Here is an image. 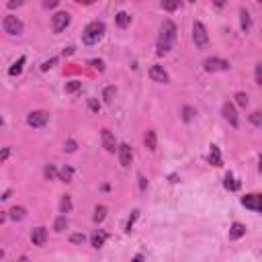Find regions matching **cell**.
Returning <instances> with one entry per match:
<instances>
[{
  "mask_svg": "<svg viewBox=\"0 0 262 262\" xmlns=\"http://www.w3.org/2000/svg\"><path fill=\"white\" fill-rule=\"evenodd\" d=\"M88 64L93 66L95 70H98V72H102V70H105V64H102V60H90Z\"/></svg>",
  "mask_w": 262,
  "mask_h": 262,
  "instance_id": "f35d334b",
  "label": "cell"
},
{
  "mask_svg": "<svg viewBox=\"0 0 262 262\" xmlns=\"http://www.w3.org/2000/svg\"><path fill=\"white\" fill-rule=\"evenodd\" d=\"M195 115H197V109H192V107L182 109V119H185V121H192V119H195Z\"/></svg>",
  "mask_w": 262,
  "mask_h": 262,
  "instance_id": "1f68e13d",
  "label": "cell"
},
{
  "mask_svg": "<svg viewBox=\"0 0 262 262\" xmlns=\"http://www.w3.org/2000/svg\"><path fill=\"white\" fill-rule=\"evenodd\" d=\"M107 207H105V205H98V207L95 209V223H102V221H105V217H107Z\"/></svg>",
  "mask_w": 262,
  "mask_h": 262,
  "instance_id": "cb8c5ba5",
  "label": "cell"
},
{
  "mask_svg": "<svg viewBox=\"0 0 262 262\" xmlns=\"http://www.w3.org/2000/svg\"><path fill=\"white\" fill-rule=\"evenodd\" d=\"M55 64H58V58H51V60H48V62H43V64H41V70H43V72H48L49 68H53Z\"/></svg>",
  "mask_w": 262,
  "mask_h": 262,
  "instance_id": "74e56055",
  "label": "cell"
},
{
  "mask_svg": "<svg viewBox=\"0 0 262 262\" xmlns=\"http://www.w3.org/2000/svg\"><path fill=\"white\" fill-rule=\"evenodd\" d=\"M80 88H82V82H80V80H70V82L66 84V93H68V95H74V93H78Z\"/></svg>",
  "mask_w": 262,
  "mask_h": 262,
  "instance_id": "4316f807",
  "label": "cell"
},
{
  "mask_svg": "<svg viewBox=\"0 0 262 262\" xmlns=\"http://www.w3.org/2000/svg\"><path fill=\"white\" fill-rule=\"evenodd\" d=\"M49 121V113L48 111H31L29 115H27V125L33 129H41L45 127Z\"/></svg>",
  "mask_w": 262,
  "mask_h": 262,
  "instance_id": "277c9868",
  "label": "cell"
},
{
  "mask_svg": "<svg viewBox=\"0 0 262 262\" xmlns=\"http://www.w3.org/2000/svg\"><path fill=\"white\" fill-rule=\"evenodd\" d=\"M189 2H195V0H189Z\"/></svg>",
  "mask_w": 262,
  "mask_h": 262,
  "instance_id": "816d5d0a",
  "label": "cell"
},
{
  "mask_svg": "<svg viewBox=\"0 0 262 262\" xmlns=\"http://www.w3.org/2000/svg\"><path fill=\"white\" fill-rule=\"evenodd\" d=\"M150 78H152L154 82H158V84H168L170 82V76L164 70V66H158V64H154L150 68Z\"/></svg>",
  "mask_w": 262,
  "mask_h": 262,
  "instance_id": "9c48e42d",
  "label": "cell"
},
{
  "mask_svg": "<svg viewBox=\"0 0 262 262\" xmlns=\"http://www.w3.org/2000/svg\"><path fill=\"white\" fill-rule=\"evenodd\" d=\"M10 154H13V150H10V147H2V150H0V164L6 162Z\"/></svg>",
  "mask_w": 262,
  "mask_h": 262,
  "instance_id": "8d00e7d4",
  "label": "cell"
},
{
  "mask_svg": "<svg viewBox=\"0 0 262 262\" xmlns=\"http://www.w3.org/2000/svg\"><path fill=\"white\" fill-rule=\"evenodd\" d=\"M43 176L48 180H53V178H58V170H55L53 164H48V166H45V170H43Z\"/></svg>",
  "mask_w": 262,
  "mask_h": 262,
  "instance_id": "83f0119b",
  "label": "cell"
},
{
  "mask_svg": "<svg viewBox=\"0 0 262 262\" xmlns=\"http://www.w3.org/2000/svg\"><path fill=\"white\" fill-rule=\"evenodd\" d=\"M74 53V48H68V49H64V55H72Z\"/></svg>",
  "mask_w": 262,
  "mask_h": 262,
  "instance_id": "7dc6e473",
  "label": "cell"
},
{
  "mask_svg": "<svg viewBox=\"0 0 262 262\" xmlns=\"http://www.w3.org/2000/svg\"><path fill=\"white\" fill-rule=\"evenodd\" d=\"M72 176H74V170H72L70 166L62 168L60 172H58V178H60V180H64V182H72Z\"/></svg>",
  "mask_w": 262,
  "mask_h": 262,
  "instance_id": "484cf974",
  "label": "cell"
},
{
  "mask_svg": "<svg viewBox=\"0 0 262 262\" xmlns=\"http://www.w3.org/2000/svg\"><path fill=\"white\" fill-rule=\"evenodd\" d=\"M4 219H6V215H4V213H2V211H0V223H2V221H4Z\"/></svg>",
  "mask_w": 262,
  "mask_h": 262,
  "instance_id": "c3c4849f",
  "label": "cell"
},
{
  "mask_svg": "<svg viewBox=\"0 0 262 262\" xmlns=\"http://www.w3.org/2000/svg\"><path fill=\"white\" fill-rule=\"evenodd\" d=\"M2 29H4V33H8V35H21L23 31H25V25H23V21L19 19V17H13V15H8V17H4V21H2Z\"/></svg>",
  "mask_w": 262,
  "mask_h": 262,
  "instance_id": "3957f363",
  "label": "cell"
},
{
  "mask_svg": "<svg viewBox=\"0 0 262 262\" xmlns=\"http://www.w3.org/2000/svg\"><path fill=\"white\" fill-rule=\"evenodd\" d=\"M211 2H213L215 6H223V4L227 2V0H211Z\"/></svg>",
  "mask_w": 262,
  "mask_h": 262,
  "instance_id": "bcb514c9",
  "label": "cell"
},
{
  "mask_svg": "<svg viewBox=\"0 0 262 262\" xmlns=\"http://www.w3.org/2000/svg\"><path fill=\"white\" fill-rule=\"evenodd\" d=\"M100 140H102V147L109 152V154H115V150H117V140H115V135H113L109 129H102L100 131Z\"/></svg>",
  "mask_w": 262,
  "mask_h": 262,
  "instance_id": "30bf717a",
  "label": "cell"
},
{
  "mask_svg": "<svg viewBox=\"0 0 262 262\" xmlns=\"http://www.w3.org/2000/svg\"><path fill=\"white\" fill-rule=\"evenodd\" d=\"M138 180H140V191H145L147 189V180H145V176L142 172L138 174Z\"/></svg>",
  "mask_w": 262,
  "mask_h": 262,
  "instance_id": "60d3db41",
  "label": "cell"
},
{
  "mask_svg": "<svg viewBox=\"0 0 262 262\" xmlns=\"http://www.w3.org/2000/svg\"><path fill=\"white\" fill-rule=\"evenodd\" d=\"M4 256V252H2V250H0V258H2Z\"/></svg>",
  "mask_w": 262,
  "mask_h": 262,
  "instance_id": "f907efd6",
  "label": "cell"
},
{
  "mask_svg": "<svg viewBox=\"0 0 262 262\" xmlns=\"http://www.w3.org/2000/svg\"><path fill=\"white\" fill-rule=\"evenodd\" d=\"M240 19H242V29L248 33L250 29H252V17H250V13H248L246 8L240 10Z\"/></svg>",
  "mask_w": 262,
  "mask_h": 262,
  "instance_id": "ffe728a7",
  "label": "cell"
},
{
  "mask_svg": "<svg viewBox=\"0 0 262 262\" xmlns=\"http://www.w3.org/2000/svg\"><path fill=\"white\" fill-rule=\"evenodd\" d=\"M45 240H48V230H45L43 225L35 227V230L31 232V242H33V246H43Z\"/></svg>",
  "mask_w": 262,
  "mask_h": 262,
  "instance_id": "4fadbf2b",
  "label": "cell"
},
{
  "mask_svg": "<svg viewBox=\"0 0 262 262\" xmlns=\"http://www.w3.org/2000/svg\"><path fill=\"white\" fill-rule=\"evenodd\" d=\"M234 98H236V105H240V107H244V109L248 107V102H250V98H248L246 93H236Z\"/></svg>",
  "mask_w": 262,
  "mask_h": 262,
  "instance_id": "4dcf8cb0",
  "label": "cell"
},
{
  "mask_svg": "<svg viewBox=\"0 0 262 262\" xmlns=\"http://www.w3.org/2000/svg\"><path fill=\"white\" fill-rule=\"evenodd\" d=\"M256 84H262V64H256Z\"/></svg>",
  "mask_w": 262,
  "mask_h": 262,
  "instance_id": "b9f144b4",
  "label": "cell"
},
{
  "mask_svg": "<svg viewBox=\"0 0 262 262\" xmlns=\"http://www.w3.org/2000/svg\"><path fill=\"white\" fill-rule=\"evenodd\" d=\"M115 23H117V27H121V29H127L129 25H131V17L127 15V13H117V17H115Z\"/></svg>",
  "mask_w": 262,
  "mask_h": 262,
  "instance_id": "ac0fdd59",
  "label": "cell"
},
{
  "mask_svg": "<svg viewBox=\"0 0 262 262\" xmlns=\"http://www.w3.org/2000/svg\"><path fill=\"white\" fill-rule=\"evenodd\" d=\"M117 152H119V162H121V166H123V168H127V166L131 164V160H133L131 145H127V143H121V145L117 147Z\"/></svg>",
  "mask_w": 262,
  "mask_h": 262,
  "instance_id": "8fae6325",
  "label": "cell"
},
{
  "mask_svg": "<svg viewBox=\"0 0 262 262\" xmlns=\"http://www.w3.org/2000/svg\"><path fill=\"white\" fill-rule=\"evenodd\" d=\"M223 187H225L227 191H238V189H240V182L234 178L232 172H227V174H225V180H223Z\"/></svg>",
  "mask_w": 262,
  "mask_h": 262,
  "instance_id": "d6986e66",
  "label": "cell"
},
{
  "mask_svg": "<svg viewBox=\"0 0 262 262\" xmlns=\"http://www.w3.org/2000/svg\"><path fill=\"white\" fill-rule=\"evenodd\" d=\"M64 150H66L68 154H72V152H76V150H78V143H76L74 140H68V142H66V145H64Z\"/></svg>",
  "mask_w": 262,
  "mask_h": 262,
  "instance_id": "d590c367",
  "label": "cell"
},
{
  "mask_svg": "<svg viewBox=\"0 0 262 262\" xmlns=\"http://www.w3.org/2000/svg\"><path fill=\"white\" fill-rule=\"evenodd\" d=\"M221 115H223V119L232 125V127L236 129L238 125H240V119H238V113H236V107L232 105V102H225V105L221 107Z\"/></svg>",
  "mask_w": 262,
  "mask_h": 262,
  "instance_id": "ba28073f",
  "label": "cell"
},
{
  "mask_svg": "<svg viewBox=\"0 0 262 262\" xmlns=\"http://www.w3.org/2000/svg\"><path fill=\"white\" fill-rule=\"evenodd\" d=\"M72 211V197L70 195H64L62 201H60V213H70Z\"/></svg>",
  "mask_w": 262,
  "mask_h": 262,
  "instance_id": "603a6c76",
  "label": "cell"
},
{
  "mask_svg": "<svg viewBox=\"0 0 262 262\" xmlns=\"http://www.w3.org/2000/svg\"><path fill=\"white\" fill-rule=\"evenodd\" d=\"M192 41H195L197 48H207V43H209L207 29H205V25L199 21H195V25H192Z\"/></svg>",
  "mask_w": 262,
  "mask_h": 262,
  "instance_id": "5b68a950",
  "label": "cell"
},
{
  "mask_svg": "<svg viewBox=\"0 0 262 262\" xmlns=\"http://www.w3.org/2000/svg\"><path fill=\"white\" fill-rule=\"evenodd\" d=\"M250 121H252V125H256V127H262V113L254 111L252 115H250Z\"/></svg>",
  "mask_w": 262,
  "mask_h": 262,
  "instance_id": "d6a6232c",
  "label": "cell"
},
{
  "mask_svg": "<svg viewBox=\"0 0 262 262\" xmlns=\"http://www.w3.org/2000/svg\"><path fill=\"white\" fill-rule=\"evenodd\" d=\"M242 205H244L246 209H250V211L260 213V195H258V192H252V195H246V197L242 199Z\"/></svg>",
  "mask_w": 262,
  "mask_h": 262,
  "instance_id": "7c38bea8",
  "label": "cell"
},
{
  "mask_svg": "<svg viewBox=\"0 0 262 262\" xmlns=\"http://www.w3.org/2000/svg\"><path fill=\"white\" fill-rule=\"evenodd\" d=\"M70 242L72 244H84L86 242V236L84 234H72L70 236Z\"/></svg>",
  "mask_w": 262,
  "mask_h": 262,
  "instance_id": "e575fe53",
  "label": "cell"
},
{
  "mask_svg": "<svg viewBox=\"0 0 262 262\" xmlns=\"http://www.w3.org/2000/svg\"><path fill=\"white\" fill-rule=\"evenodd\" d=\"M88 105H90V109H93V111H98L100 109V105H98L95 98H88Z\"/></svg>",
  "mask_w": 262,
  "mask_h": 262,
  "instance_id": "7bdbcfd3",
  "label": "cell"
},
{
  "mask_svg": "<svg viewBox=\"0 0 262 262\" xmlns=\"http://www.w3.org/2000/svg\"><path fill=\"white\" fill-rule=\"evenodd\" d=\"M203 68H205V72H225V70H230V62L221 60V58H207L203 62Z\"/></svg>",
  "mask_w": 262,
  "mask_h": 262,
  "instance_id": "8992f818",
  "label": "cell"
},
{
  "mask_svg": "<svg viewBox=\"0 0 262 262\" xmlns=\"http://www.w3.org/2000/svg\"><path fill=\"white\" fill-rule=\"evenodd\" d=\"M60 2H62V0H43V6L45 8H55Z\"/></svg>",
  "mask_w": 262,
  "mask_h": 262,
  "instance_id": "ab89813d",
  "label": "cell"
},
{
  "mask_svg": "<svg viewBox=\"0 0 262 262\" xmlns=\"http://www.w3.org/2000/svg\"><path fill=\"white\" fill-rule=\"evenodd\" d=\"M23 4V0H10L8 2V8H17V6H21Z\"/></svg>",
  "mask_w": 262,
  "mask_h": 262,
  "instance_id": "ee69618b",
  "label": "cell"
},
{
  "mask_svg": "<svg viewBox=\"0 0 262 262\" xmlns=\"http://www.w3.org/2000/svg\"><path fill=\"white\" fill-rule=\"evenodd\" d=\"M66 227H68V219H66V215H62V217H58V219H55V223H53V230L55 232H64L66 230Z\"/></svg>",
  "mask_w": 262,
  "mask_h": 262,
  "instance_id": "f546056e",
  "label": "cell"
},
{
  "mask_svg": "<svg viewBox=\"0 0 262 262\" xmlns=\"http://www.w3.org/2000/svg\"><path fill=\"white\" fill-rule=\"evenodd\" d=\"M138 217H140V211L135 209L133 213H131V217H129V221H127V225H125V232H131V227H133V223L138 221Z\"/></svg>",
  "mask_w": 262,
  "mask_h": 262,
  "instance_id": "836d02e7",
  "label": "cell"
},
{
  "mask_svg": "<svg viewBox=\"0 0 262 262\" xmlns=\"http://www.w3.org/2000/svg\"><path fill=\"white\" fill-rule=\"evenodd\" d=\"M76 2H78V4H95L96 0H76Z\"/></svg>",
  "mask_w": 262,
  "mask_h": 262,
  "instance_id": "f6af8a7d",
  "label": "cell"
},
{
  "mask_svg": "<svg viewBox=\"0 0 262 262\" xmlns=\"http://www.w3.org/2000/svg\"><path fill=\"white\" fill-rule=\"evenodd\" d=\"M70 21H72L70 13H55L51 17V29H53V33H62L68 25H70Z\"/></svg>",
  "mask_w": 262,
  "mask_h": 262,
  "instance_id": "52a82bcc",
  "label": "cell"
},
{
  "mask_svg": "<svg viewBox=\"0 0 262 262\" xmlns=\"http://www.w3.org/2000/svg\"><path fill=\"white\" fill-rule=\"evenodd\" d=\"M143 142H145V147H147V150H150V152H156V147H158V138H156V131H154V129H147V131H145Z\"/></svg>",
  "mask_w": 262,
  "mask_h": 262,
  "instance_id": "9a60e30c",
  "label": "cell"
},
{
  "mask_svg": "<svg viewBox=\"0 0 262 262\" xmlns=\"http://www.w3.org/2000/svg\"><path fill=\"white\" fill-rule=\"evenodd\" d=\"M2 123H4V121H2V117H0V127H2Z\"/></svg>",
  "mask_w": 262,
  "mask_h": 262,
  "instance_id": "681fc988",
  "label": "cell"
},
{
  "mask_svg": "<svg viewBox=\"0 0 262 262\" xmlns=\"http://www.w3.org/2000/svg\"><path fill=\"white\" fill-rule=\"evenodd\" d=\"M25 217H27V209L25 207H13V209H10V219L23 221Z\"/></svg>",
  "mask_w": 262,
  "mask_h": 262,
  "instance_id": "7402d4cb",
  "label": "cell"
},
{
  "mask_svg": "<svg viewBox=\"0 0 262 262\" xmlns=\"http://www.w3.org/2000/svg\"><path fill=\"white\" fill-rule=\"evenodd\" d=\"M25 62H27V60H25V55H21V58H19V60H17L13 66H10L8 74H10V76H19V74L23 72V66H25Z\"/></svg>",
  "mask_w": 262,
  "mask_h": 262,
  "instance_id": "44dd1931",
  "label": "cell"
},
{
  "mask_svg": "<svg viewBox=\"0 0 262 262\" xmlns=\"http://www.w3.org/2000/svg\"><path fill=\"white\" fill-rule=\"evenodd\" d=\"M176 25L170 19H166L160 27V35H158V41H156V53L158 55H166L170 49H172V45L176 41Z\"/></svg>",
  "mask_w": 262,
  "mask_h": 262,
  "instance_id": "6da1fadb",
  "label": "cell"
},
{
  "mask_svg": "<svg viewBox=\"0 0 262 262\" xmlns=\"http://www.w3.org/2000/svg\"><path fill=\"white\" fill-rule=\"evenodd\" d=\"M246 236V225L244 223H232V227H230V240H240V238H244Z\"/></svg>",
  "mask_w": 262,
  "mask_h": 262,
  "instance_id": "5bb4252c",
  "label": "cell"
},
{
  "mask_svg": "<svg viewBox=\"0 0 262 262\" xmlns=\"http://www.w3.org/2000/svg\"><path fill=\"white\" fill-rule=\"evenodd\" d=\"M162 8L166 13H174V10L180 8V0H162Z\"/></svg>",
  "mask_w": 262,
  "mask_h": 262,
  "instance_id": "d4e9b609",
  "label": "cell"
},
{
  "mask_svg": "<svg viewBox=\"0 0 262 262\" xmlns=\"http://www.w3.org/2000/svg\"><path fill=\"white\" fill-rule=\"evenodd\" d=\"M209 164L213 166H223V160H221V152L217 145H211V152H209Z\"/></svg>",
  "mask_w": 262,
  "mask_h": 262,
  "instance_id": "e0dca14e",
  "label": "cell"
},
{
  "mask_svg": "<svg viewBox=\"0 0 262 262\" xmlns=\"http://www.w3.org/2000/svg\"><path fill=\"white\" fill-rule=\"evenodd\" d=\"M115 95H117V88L115 86H109V88H105V95H102V98H105L107 105H111L113 98H115Z\"/></svg>",
  "mask_w": 262,
  "mask_h": 262,
  "instance_id": "f1b7e54d",
  "label": "cell"
},
{
  "mask_svg": "<svg viewBox=\"0 0 262 262\" xmlns=\"http://www.w3.org/2000/svg\"><path fill=\"white\" fill-rule=\"evenodd\" d=\"M105 33H107V25L102 21L88 23V25L84 27V31H82V43L84 45H96L102 37H105Z\"/></svg>",
  "mask_w": 262,
  "mask_h": 262,
  "instance_id": "7a4b0ae2",
  "label": "cell"
},
{
  "mask_svg": "<svg viewBox=\"0 0 262 262\" xmlns=\"http://www.w3.org/2000/svg\"><path fill=\"white\" fill-rule=\"evenodd\" d=\"M107 232H95L93 234V238H90V244H93V248H102V246H105V242H107Z\"/></svg>",
  "mask_w": 262,
  "mask_h": 262,
  "instance_id": "2e32d148",
  "label": "cell"
}]
</instances>
